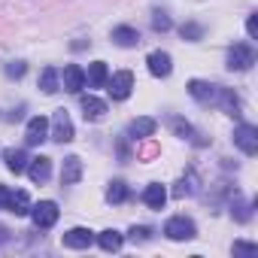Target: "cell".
Instances as JSON below:
<instances>
[{
	"label": "cell",
	"mask_w": 258,
	"mask_h": 258,
	"mask_svg": "<svg viewBox=\"0 0 258 258\" xmlns=\"http://www.w3.org/2000/svg\"><path fill=\"white\" fill-rule=\"evenodd\" d=\"M146 64H149V73H152V76H158V79L170 76V70H173V61H170V55H167V52H152V55L146 58Z\"/></svg>",
	"instance_id": "obj_11"
},
{
	"label": "cell",
	"mask_w": 258,
	"mask_h": 258,
	"mask_svg": "<svg viewBox=\"0 0 258 258\" xmlns=\"http://www.w3.org/2000/svg\"><path fill=\"white\" fill-rule=\"evenodd\" d=\"M40 88L46 91V94H55L61 85H58V70L55 67H46L43 73H40Z\"/></svg>",
	"instance_id": "obj_25"
},
{
	"label": "cell",
	"mask_w": 258,
	"mask_h": 258,
	"mask_svg": "<svg viewBox=\"0 0 258 258\" xmlns=\"http://www.w3.org/2000/svg\"><path fill=\"white\" fill-rule=\"evenodd\" d=\"M97 243H100V249L103 252H118L121 249V243H124V237L118 234V231H103V234H97Z\"/></svg>",
	"instance_id": "obj_22"
},
{
	"label": "cell",
	"mask_w": 258,
	"mask_h": 258,
	"mask_svg": "<svg viewBox=\"0 0 258 258\" xmlns=\"http://www.w3.org/2000/svg\"><path fill=\"white\" fill-rule=\"evenodd\" d=\"M255 64V49L249 46V43H234L231 49H228V70H249Z\"/></svg>",
	"instance_id": "obj_2"
},
{
	"label": "cell",
	"mask_w": 258,
	"mask_h": 258,
	"mask_svg": "<svg viewBox=\"0 0 258 258\" xmlns=\"http://www.w3.org/2000/svg\"><path fill=\"white\" fill-rule=\"evenodd\" d=\"M7 201H10V188L0 185V210H7Z\"/></svg>",
	"instance_id": "obj_33"
},
{
	"label": "cell",
	"mask_w": 258,
	"mask_h": 258,
	"mask_svg": "<svg viewBox=\"0 0 258 258\" xmlns=\"http://www.w3.org/2000/svg\"><path fill=\"white\" fill-rule=\"evenodd\" d=\"M149 234H152V231H149L146 225H134V228H131V234H127V237H131L134 243H137V240H140V243H146V240H149Z\"/></svg>",
	"instance_id": "obj_29"
},
{
	"label": "cell",
	"mask_w": 258,
	"mask_h": 258,
	"mask_svg": "<svg viewBox=\"0 0 258 258\" xmlns=\"http://www.w3.org/2000/svg\"><path fill=\"white\" fill-rule=\"evenodd\" d=\"M164 201H167V188H164V185H158V182L146 185V191H143V204H146L149 210H161Z\"/></svg>",
	"instance_id": "obj_16"
},
{
	"label": "cell",
	"mask_w": 258,
	"mask_h": 258,
	"mask_svg": "<svg viewBox=\"0 0 258 258\" xmlns=\"http://www.w3.org/2000/svg\"><path fill=\"white\" fill-rule=\"evenodd\" d=\"M7 240H10V231H7V228H0V243H7Z\"/></svg>",
	"instance_id": "obj_34"
},
{
	"label": "cell",
	"mask_w": 258,
	"mask_h": 258,
	"mask_svg": "<svg viewBox=\"0 0 258 258\" xmlns=\"http://www.w3.org/2000/svg\"><path fill=\"white\" fill-rule=\"evenodd\" d=\"M91 240H94V234H91L88 228H70V231L64 234V246H67V249H88Z\"/></svg>",
	"instance_id": "obj_12"
},
{
	"label": "cell",
	"mask_w": 258,
	"mask_h": 258,
	"mask_svg": "<svg viewBox=\"0 0 258 258\" xmlns=\"http://www.w3.org/2000/svg\"><path fill=\"white\" fill-rule=\"evenodd\" d=\"M234 146L243 155H255L258 152V127L255 124H240L234 131Z\"/></svg>",
	"instance_id": "obj_5"
},
{
	"label": "cell",
	"mask_w": 258,
	"mask_h": 258,
	"mask_svg": "<svg viewBox=\"0 0 258 258\" xmlns=\"http://www.w3.org/2000/svg\"><path fill=\"white\" fill-rule=\"evenodd\" d=\"M4 158H7V167H10L16 176H19V173H25V170H28V161H31L25 149H7V155H4Z\"/></svg>",
	"instance_id": "obj_20"
},
{
	"label": "cell",
	"mask_w": 258,
	"mask_h": 258,
	"mask_svg": "<svg viewBox=\"0 0 258 258\" xmlns=\"http://www.w3.org/2000/svg\"><path fill=\"white\" fill-rule=\"evenodd\" d=\"M46 137H49V118L34 115V118L28 121V127H25V140H28V146H40Z\"/></svg>",
	"instance_id": "obj_8"
},
{
	"label": "cell",
	"mask_w": 258,
	"mask_h": 258,
	"mask_svg": "<svg viewBox=\"0 0 258 258\" xmlns=\"http://www.w3.org/2000/svg\"><path fill=\"white\" fill-rule=\"evenodd\" d=\"M112 43H115V46H121V49H134V46L140 43V34H137L134 28L121 25V28H115V31H112Z\"/></svg>",
	"instance_id": "obj_17"
},
{
	"label": "cell",
	"mask_w": 258,
	"mask_h": 258,
	"mask_svg": "<svg viewBox=\"0 0 258 258\" xmlns=\"http://www.w3.org/2000/svg\"><path fill=\"white\" fill-rule=\"evenodd\" d=\"M195 182H198V179H195V173H188L185 179H179V182H176V188H173V198H188V195H195V188H198Z\"/></svg>",
	"instance_id": "obj_26"
},
{
	"label": "cell",
	"mask_w": 258,
	"mask_h": 258,
	"mask_svg": "<svg viewBox=\"0 0 258 258\" xmlns=\"http://www.w3.org/2000/svg\"><path fill=\"white\" fill-rule=\"evenodd\" d=\"M127 195H131V191H127V185H124L121 179H112L109 188H106V201H109V204H124Z\"/></svg>",
	"instance_id": "obj_24"
},
{
	"label": "cell",
	"mask_w": 258,
	"mask_h": 258,
	"mask_svg": "<svg viewBox=\"0 0 258 258\" xmlns=\"http://www.w3.org/2000/svg\"><path fill=\"white\" fill-rule=\"evenodd\" d=\"M234 252H243V255H255L258 246L255 243H234Z\"/></svg>",
	"instance_id": "obj_31"
},
{
	"label": "cell",
	"mask_w": 258,
	"mask_h": 258,
	"mask_svg": "<svg viewBox=\"0 0 258 258\" xmlns=\"http://www.w3.org/2000/svg\"><path fill=\"white\" fill-rule=\"evenodd\" d=\"M106 91H109V97L112 100H127L131 97V91H134V73H127V70H121V73H115L112 79H106Z\"/></svg>",
	"instance_id": "obj_4"
},
{
	"label": "cell",
	"mask_w": 258,
	"mask_h": 258,
	"mask_svg": "<svg viewBox=\"0 0 258 258\" xmlns=\"http://www.w3.org/2000/svg\"><path fill=\"white\" fill-rule=\"evenodd\" d=\"M179 34H182V40H191V43H195V40H201V37H204V28H201V25H195V22H185V25L179 28Z\"/></svg>",
	"instance_id": "obj_27"
},
{
	"label": "cell",
	"mask_w": 258,
	"mask_h": 258,
	"mask_svg": "<svg viewBox=\"0 0 258 258\" xmlns=\"http://www.w3.org/2000/svg\"><path fill=\"white\" fill-rule=\"evenodd\" d=\"M231 216H234L237 222H249V219H252V204L243 201L237 191H234V201H231Z\"/></svg>",
	"instance_id": "obj_23"
},
{
	"label": "cell",
	"mask_w": 258,
	"mask_h": 258,
	"mask_svg": "<svg viewBox=\"0 0 258 258\" xmlns=\"http://www.w3.org/2000/svg\"><path fill=\"white\" fill-rule=\"evenodd\" d=\"M246 31H249L252 40L258 37V16H249V19H246Z\"/></svg>",
	"instance_id": "obj_32"
},
{
	"label": "cell",
	"mask_w": 258,
	"mask_h": 258,
	"mask_svg": "<svg viewBox=\"0 0 258 258\" xmlns=\"http://www.w3.org/2000/svg\"><path fill=\"white\" fill-rule=\"evenodd\" d=\"M25 70H28L25 61H13V64H7V76H10V79H22Z\"/></svg>",
	"instance_id": "obj_30"
},
{
	"label": "cell",
	"mask_w": 258,
	"mask_h": 258,
	"mask_svg": "<svg viewBox=\"0 0 258 258\" xmlns=\"http://www.w3.org/2000/svg\"><path fill=\"white\" fill-rule=\"evenodd\" d=\"M152 28L161 31V34L170 31V16H167V13H155V16H152Z\"/></svg>",
	"instance_id": "obj_28"
},
{
	"label": "cell",
	"mask_w": 258,
	"mask_h": 258,
	"mask_svg": "<svg viewBox=\"0 0 258 258\" xmlns=\"http://www.w3.org/2000/svg\"><path fill=\"white\" fill-rule=\"evenodd\" d=\"M167 124H170V131H173L176 137H182V140H195V143L201 146V140H198V134H195V127H191L185 118H179V115H170V118H167Z\"/></svg>",
	"instance_id": "obj_18"
},
{
	"label": "cell",
	"mask_w": 258,
	"mask_h": 258,
	"mask_svg": "<svg viewBox=\"0 0 258 258\" xmlns=\"http://www.w3.org/2000/svg\"><path fill=\"white\" fill-rule=\"evenodd\" d=\"M28 173H31L34 182H46V179L52 176V161H49L46 155H37V158L28 161Z\"/></svg>",
	"instance_id": "obj_13"
},
{
	"label": "cell",
	"mask_w": 258,
	"mask_h": 258,
	"mask_svg": "<svg viewBox=\"0 0 258 258\" xmlns=\"http://www.w3.org/2000/svg\"><path fill=\"white\" fill-rule=\"evenodd\" d=\"M85 79H88V85H91V88H103V85H106V79H109V70H106V64H103V61H94V64H88V73H85Z\"/></svg>",
	"instance_id": "obj_19"
},
{
	"label": "cell",
	"mask_w": 258,
	"mask_h": 258,
	"mask_svg": "<svg viewBox=\"0 0 258 258\" xmlns=\"http://www.w3.org/2000/svg\"><path fill=\"white\" fill-rule=\"evenodd\" d=\"M79 103H82V115H85V121H97V118H103V112H106V103L97 100V97H91V94H85Z\"/></svg>",
	"instance_id": "obj_15"
},
{
	"label": "cell",
	"mask_w": 258,
	"mask_h": 258,
	"mask_svg": "<svg viewBox=\"0 0 258 258\" xmlns=\"http://www.w3.org/2000/svg\"><path fill=\"white\" fill-rule=\"evenodd\" d=\"M155 127H158V121H155V118L140 115V118H134L131 124H127V137H131V140H146V137H152V134H155Z\"/></svg>",
	"instance_id": "obj_10"
},
{
	"label": "cell",
	"mask_w": 258,
	"mask_h": 258,
	"mask_svg": "<svg viewBox=\"0 0 258 258\" xmlns=\"http://www.w3.org/2000/svg\"><path fill=\"white\" fill-rule=\"evenodd\" d=\"M52 140L55 143H70L73 140V121H70L67 109H55V115H52Z\"/></svg>",
	"instance_id": "obj_7"
},
{
	"label": "cell",
	"mask_w": 258,
	"mask_h": 258,
	"mask_svg": "<svg viewBox=\"0 0 258 258\" xmlns=\"http://www.w3.org/2000/svg\"><path fill=\"white\" fill-rule=\"evenodd\" d=\"M7 210L16 213V216H28V213H31V198H28V191H10Z\"/></svg>",
	"instance_id": "obj_21"
},
{
	"label": "cell",
	"mask_w": 258,
	"mask_h": 258,
	"mask_svg": "<svg viewBox=\"0 0 258 258\" xmlns=\"http://www.w3.org/2000/svg\"><path fill=\"white\" fill-rule=\"evenodd\" d=\"M79 179H82V161H79L76 155L64 158V167H61V182H64V185H76Z\"/></svg>",
	"instance_id": "obj_14"
},
{
	"label": "cell",
	"mask_w": 258,
	"mask_h": 258,
	"mask_svg": "<svg viewBox=\"0 0 258 258\" xmlns=\"http://www.w3.org/2000/svg\"><path fill=\"white\" fill-rule=\"evenodd\" d=\"M61 82H64V91L79 94V91L85 88V70H82L79 64H67L64 73H61Z\"/></svg>",
	"instance_id": "obj_9"
},
{
	"label": "cell",
	"mask_w": 258,
	"mask_h": 258,
	"mask_svg": "<svg viewBox=\"0 0 258 258\" xmlns=\"http://www.w3.org/2000/svg\"><path fill=\"white\" fill-rule=\"evenodd\" d=\"M31 219H34V225H37L40 231H49V228L58 222V204H55V201H40V204H34V207H31Z\"/></svg>",
	"instance_id": "obj_3"
},
{
	"label": "cell",
	"mask_w": 258,
	"mask_h": 258,
	"mask_svg": "<svg viewBox=\"0 0 258 258\" xmlns=\"http://www.w3.org/2000/svg\"><path fill=\"white\" fill-rule=\"evenodd\" d=\"M164 234H167L170 240H191V237L198 234V228H195L191 219H185V216H173V219H167Z\"/></svg>",
	"instance_id": "obj_6"
},
{
	"label": "cell",
	"mask_w": 258,
	"mask_h": 258,
	"mask_svg": "<svg viewBox=\"0 0 258 258\" xmlns=\"http://www.w3.org/2000/svg\"><path fill=\"white\" fill-rule=\"evenodd\" d=\"M188 94L198 103H204V106H222L228 115H240V97L234 94V88L213 85V82H204V79H191L188 82Z\"/></svg>",
	"instance_id": "obj_1"
}]
</instances>
